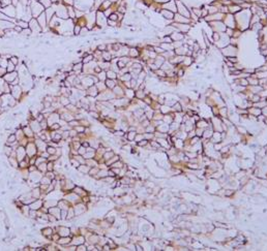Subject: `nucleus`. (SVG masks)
Listing matches in <instances>:
<instances>
[{
	"label": "nucleus",
	"mask_w": 267,
	"mask_h": 251,
	"mask_svg": "<svg viewBox=\"0 0 267 251\" xmlns=\"http://www.w3.org/2000/svg\"><path fill=\"white\" fill-rule=\"evenodd\" d=\"M27 6L30 7L31 9V13H32V17L33 18H37L40 13H43L45 11V7L43 6V4L37 1V0H27V3H26Z\"/></svg>",
	"instance_id": "1"
},
{
	"label": "nucleus",
	"mask_w": 267,
	"mask_h": 251,
	"mask_svg": "<svg viewBox=\"0 0 267 251\" xmlns=\"http://www.w3.org/2000/svg\"><path fill=\"white\" fill-rule=\"evenodd\" d=\"M74 7L79 10L86 11L94 7V0H74Z\"/></svg>",
	"instance_id": "2"
},
{
	"label": "nucleus",
	"mask_w": 267,
	"mask_h": 251,
	"mask_svg": "<svg viewBox=\"0 0 267 251\" xmlns=\"http://www.w3.org/2000/svg\"><path fill=\"white\" fill-rule=\"evenodd\" d=\"M3 13H5L7 17L9 18H16V15H17V9H16V6L12 5V4H8L4 7H1L0 9Z\"/></svg>",
	"instance_id": "3"
},
{
	"label": "nucleus",
	"mask_w": 267,
	"mask_h": 251,
	"mask_svg": "<svg viewBox=\"0 0 267 251\" xmlns=\"http://www.w3.org/2000/svg\"><path fill=\"white\" fill-rule=\"evenodd\" d=\"M28 23H29V29H30L31 31H36V32L42 31V27L39 26V24H38L36 18H35V19H34V18H31V20H30Z\"/></svg>",
	"instance_id": "4"
},
{
	"label": "nucleus",
	"mask_w": 267,
	"mask_h": 251,
	"mask_svg": "<svg viewBox=\"0 0 267 251\" xmlns=\"http://www.w3.org/2000/svg\"><path fill=\"white\" fill-rule=\"evenodd\" d=\"M36 20H37V22H38V24H39V26L42 27V28H45L46 27V25H47V17H46V13H45V11L43 12V13H40L37 18H36Z\"/></svg>",
	"instance_id": "5"
},
{
	"label": "nucleus",
	"mask_w": 267,
	"mask_h": 251,
	"mask_svg": "<svg viewBox=\"0 0 267 251\" xmlns=\"http://www.w3.org/2000/svg\"><path fill=\"white\" fill-rule=\"evenodd\" d=\"M18 78V74L16 71H11V73H8L7 75H4V80L7 82V83H12L16 79Z\"/></svg>",
	"instance_id": "6"
},
{
	"label": "nucleus",
	"mask_w": 267,
	"mask_h": 251,
	"mask_svg": "<svg viewBox=\"0 0 267 251\" xmlns=\"http://www.w3.org/2000/svg\"><path fill=\"white\" fill-rule=\"evenodd\" d=\"M67 12H69V18L70 19H75L76 18V8L73 5H69L67 6Z\"/></svg>",
	"instance_id": "7"
},
{
	"label": "nucleus",
	"mask_w": 267,
	"mask_h": 251,
	"mask_svg": "<svg viewBox=\"0 0 267 251\" xmlns=\"http://www.w3.org/2000/svg\"><path fill=\"white\" fill-rule=\"evenodd\" d=\"M38 1L43 4V6L45 8H49V7H51L53 5V2L51 0H38Z\"/></svg>",
	"instance_id": "8"
},
{
	"label": "nucleus",
	"mask_w": 267,
	"mask_h": 251,
	"mask_svg": "<svg viewBox=\"0 0 267 251\" xmlns=\"http://www.w3.org/2000/svg\"><path fill=\"white\" fill-rule=\"evenodd\" d=\"M18 25L22 28V29H26V28H29V23L28 22H25V21H18Z\"/></svg>",
	"instance_id": "9"
},
{
	"label": "nucleus",
	"mask_w": 267,
	"mask_h": 251,
	"mask_svg": "<svg viewBox=\"0 0 267 251\" xmlns=\"http://www.w3.org/2000/svg\"><path fill=\"white\" fill-rule=\"evenodd\" d=\"M81 29H82V27H81L79 24L75 25V26H74V29H73V32H74V34H76V35L80 34V32H81Z\"/></svg>",
	"instance_id": "10"
},
{
	"label": "nucleus",
	"mask_w": 267,
	"mask_h": 251,
	"mask_svg": "<svg viewBox=\"0 0 267 251\" xmlns=\"http://www.w3.org/2000/svg\"><path fill=\"white\" fill-rule=\"evenodd\" d=\"M6 71H7V73L15 71V64H12L10 61L8 62V65H7V67H6Z\"/></svg>",
	"instance_id": "11"
},
{
	"label": "nucleus",
	"mask_w": 267,
	"mask_h": 251,
	"mask_svg": "<svg viewBox=\"0 0 267 251\" xmlns=\"http://www.w3.org/2000/svg\"><path fill=\"white\" fill-rule=\"evenodd\" d=\"M107 86L109 87V88H114L115 87V82L113 81V80H111V79H109V80H107Z\"/></svg>",
	"instance_id": "12"
},
{
	"label": "nucleus",
	"mask_w": 267,
	"mask_h": 251,
	"mask_svg": "<svg viewBox=\"0 0 267 251\" xmlns=\"http://www.w3.org/2000/svg\"><path fill=\"white\" fill-rule=\"evenodd\" d=\"M82 67H83V62H80V63H78V64H75V66L73 67V69H75V70H80V69H82Z\"/></svg>",
	"instance_id": "13"
},
{
	"label": "nucleus",
	"mask_w": 267,
	"mask_h": 251,
	"mask_svg": "<svg viewBox=\"0 0 267 251\" xmlns=\"http://www.w3.org/2000/svg\"><path fill=\"white\" fill-rule=\"evenodd\" d=\"M92 59H93V56H92V55L86 56V57L84 58V60H83V63H88L90 61H92Z\"/></svg>",
	"instance_id": "14"
},
{
	"label": "nucleus",
	"mask_w": 267,
	"mask_h": 251,
	"mask_svg": "<svg viewBox=\"0 0 267 251\" xmlns=\"http://www.w3.org/2000/svg\"><path fill=\"white\" fill-rule=\"evenodd\" d=\"M109 20L117 21V20H118V16H117V13H111V15L109 16Z\"/></svg>",
	"instance_id": "15"
},
{
	"label": "nucleus",
	"mask_w": 267,
	"mask_h": 251,
	"mask_svg": "<svg viewBox=\"0 0 267 251\" xmlns=\"http://www.w3.org/2000/svg\"><path fill=\"white\" fill-rule=\"evenodd\" d=\"M107 75H108L107 77H108L109 79H111V80H113V79L116 78V75H115V73H113V71H108Z\"/></svg>",
	"instance_id": "16"
},
{
	"label": "nucleus",
	"mask_w": 267,
	"mask_h": 251,
	"mask_svg": "<svg viewBox=\"0 0 267 251\" xmlns=\"http://www.w3.org/2000/svg\"><path fill=\"white\" fill-rule=\"evenodd\" d=\"M10 62H11L12 64L17 65V64H18V58H17V57H11V58H10Z\"/></svg>",
	"instance_id": "17"
},
{
	"label": "nucleus",
	"mask_w": 267,
	"mask_h": 251,
	"mask_svg": "<svg viewBox=\"0 0 267 251\" xmlns=\"http://www.w3.org/2000/svg\"><path fill=\"white\" fill-rule=\"evenodd\" d=\"M1 7H2V4H1V1H0V9H1Z\"/></svg>",
	"instance_id": "18"
}]
</instances>
